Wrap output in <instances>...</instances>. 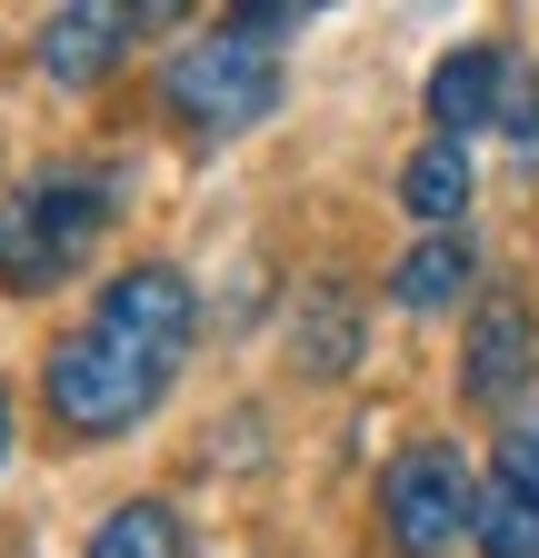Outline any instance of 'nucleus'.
<instances>
[{
  "mask_svg": "<svg viewBox=\"0 0 539 558\" xmlns=\"http://www.w3.org/2000/svg\"><path fill=\"white\" fill-rule=\"evenodd\" d=\"M160 90H170L180 130H200V140H240V130H260L270 110H280V90H290V81H280V50H260V40H240V31L220 21L211 40L170 50Z\"/></svg>",
  "mask_w": 539,
  "mask_h": 558,
  "instance_id": "7ed1b4c3",
  "label": "nucleus"
},
{
  "mask_svg": "<svg viewBox=\"0 0 539 558\" xmlns=\"http://www.w3.org/2000/svg\"><path fill=\"white\" fill-rule=\"evenodd\" d=\"M500 488L539 499V399H519V409L500 418Z\"/></svg>",
  "mask_w": 539,
  "mask_h": 558,
  "instance_id": "4468645a",
  "label": "nucleus"
},
{
  "mask_svg": "<svg viewBox=\"0 0 539 558\" xmlns=\"http://www.w3.org/2000/svg\"><path fill=\"white\" fill-rule=\"evenodd\" d=\"M510 81H519V60H510V40H459L440 70H430V130L440 140H469V130H490V120H510Z\"/></svg>",
  "mask_w": 539,
  "mask_h": 558,
  "instance_id": "6e6552de",
  "label": "nucleus"
},
{
  "mask_svg": "<svg viewBox=\"0 0 539 558\" xmlns=\"http://www.w3.org/2000/svg\"><path fill=\"white\" fill-rule=\"evenodd\" d=\"M399 209L440 240V230H459V209H469V150L459 140H420L410 160H399Z\"/></svg>",
  "mask_w": 539,
  "mask_h": 558,
  "instance_id": "9b49d317",
  "label": "nucleus"
},
{
  "mask_svg": "<svg viewBox=\"0 0 539 558\" xmlns=\"http://www.w3.org/2000/svg\"><path fill=\"white\" fill-rule=\"evenodd\" d=\"M160 399H170V379L141 369L110 329H71V339H50V360H40V409H50V429L71 439V449L130 439Z\"/></svg>",
  "mask_w": 539,
  "mask_h": 558,
  "instance_id": "f03ea898",
  "label": "nucleus"
},
{
  "mask_svg": "<svg viewBox=\"0 0 539 558\" xmlns=\"http://www.w3.org/2000/svg\"><path fill=\"white\" fill-rule=\"evenodd\" d=\"M510 120H519V140H529V150H539V81H529V100H519Z\"/></svg>",
  "mask_w": 539,
  "mask_h": 558,
  "instance_id": "2eb2a0df",
  "label": "nucleus"
},
{
  "mask_svg": "<svg viewBox=\"0 0 539 558\" xmlns=\"http://www.w3.org/2000/svg\"><path fill=\"white\" fill-rule=\"evenodd\" d=\"M0 469H11V389H0Z\"/></svg>",
  "mask_w": 539,
  "mask_h": 558,
  "instance_id": "dca6fc26",
  "label": "nucleus"
},
{
  "mask_svg": "<svg viewBox=\"0 0 539 558\" xmlns=\"http://www.w3.org/2000/svg\"><path fill=\"white\" fill-rule=\"evenodd\" d=\"M290 360H300V379H350V369H360V300L340 290V279H320V290L300 300Z\"/></svg>",
  "mask_w": 539,
  "mask_h": 558,
  "instance_id": "1a4fd4ad",
  "label": "nucleus"
},
{
  "mask_svg": "<svg viewBox=\"0 0 539 558\" xmlns=\"http://www.w3.org/2000/svg\"><path fill=\"white\" fill-rule=\"evenodd\" d=\"M469 538H480V558H539V499H519V488H480V509H469Z\"/></svg>",
  "mask_w": 539,
  "mask_h": 558,
  "instance_id": "ddd939ff",
  "label": "nucleus"
},
{
  "mask_svg": "<svg viewBox=\"0 0 539 558\" xmlns=\"http://www.w3.org/2000/svg\"><path fill=\"white\" fill-rule=\"evenodd\" d=\"M110 220H120V170H81V160L31 170L0 199V290L40 300L60 279H81V259L100 250Z\"/></svg>",
  "mask_w": 539,
  "mask_h": 558,
  "instance_id": "f257e3e1",
  "label": "nucleus"
},
{
  "mask_svg": "<svg viewBox=\"0 0 539 558\" xmlns=\"http://www.w3.org/2000/svg\"><path fill=\"white\" fill-rule=\"evenodd\" d=\"M380 548L390 558H450L469 538V509H480V488H469V459L450 439H410L390 469H380Z\"/></svg>",
  "mask_w": 539,
  "mask_h": 558,
  "instance_id": "20e7f679",
  "label": "nucleus"
},
{
  "mask_svg": "<svg viewBox=\"0 0 539 558\" xmlns=\"http://www.w3.org/2000/svg\"><path fill=\"white\" fill-rule=\"evenodd\" d=\"M91 329H110V339H120L141 369L180 379L190 339H200V290H190V269H170V259H130V269L110 279V290H100Z\"/></svg>",
  "mask_w": 539,
  "mask_h": 558,
  "instance_id": "39448f33",
  "label": "nucleus"
},
{
  "mask_svg": "<svg viewBox=\"0 0 539 558\" xmlns=\"http://www.w3.org/2000/svg\"><path fill=\"white\" fill-rule=\"evenodd\" d=\"M469 279H480V250H469L459 230H440V240H420V250H399L390 300L410 310V319H430V310H459V300H469Z\"/></svg>",
  "mask_w": 539,
  "mask_h": 558,
  "instance_id": "9d476101",
  "label": "nucleus"
},
{
  "mask_svg": "<svg viewBox=\"0 0 539 558\" xmlns=\"http://www.w3.org/2000/svg\"><path fill=\"white\" fill-rule=\"evenodd\" d=\"M160 11H110V0H81V11H50L40 21V70L60 90H100L110 70L130 60V31H151Z\"/></svg>",
  "mask_w": 539,
  "mask_h": 558,
  "instance_id": "0eeeda50",
  "label": "nucleus"
},
{
  "mask_svg": "<svg viewBox=\"0 0 539 558\" xmlns=\"http://www.w3.org/2000/svg\"><path fill=\"white\" fill-rule=\"evenodd\" d=\"M539 379V310L519 290H480L469 300V339H459V399L469 409H519Z\"/></svg>",
  "mask_w": 539,
  "mask_h": 558,
  "instance_id": "423d86ee",
  "label": "nucleus"
},
{
  "mask_svg": "<svg viewBox=\"0 0 539 558\" xmlns=\"http://www.w3.org/2000/svg\"><path fill=\"white\" fill-rule=\"evenodd\" d=\"M81 558H190V529H180L170 499H120V509L91 529Z\"/></svg>",
  "mask_w": 539,
  "mask_h": 558,
  "instance_id": "f8f14e48",
  "label": "nucleus"
}]
</instances>
